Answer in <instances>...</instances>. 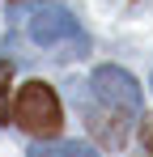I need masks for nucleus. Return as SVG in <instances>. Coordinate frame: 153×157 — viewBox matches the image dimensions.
<instances>
[{
    "mask_svg": "<svg viewBox=\"0 0 153 157\" xmlns=\"http://www.w3.org/2000/svg\"><path fill=\"white\" fill-rule=\"evenodd\" d=\"M85 123L102 144H124L132 119H140V85L119 64H102L89 77V94H81Z\"/></svg>",
    "mask_w": 153,
    "mask_h": 157,
    "instance_id": "f257e3e1",
    "label": "nucleus"
},
{
    "mask_svg": "<svg viewBox=\"0 0 153 157\" xmlns=\"http://www.w3.org/2000/svg\"><path fill=\"white\" fill-rule=\"evenodd\" d=\"M9 115H13V123L22 132L38 136V140H51L64 128V106H60V98H55V89L47 81H26L17 89V102H13Z\"/></svg>",
    "mask_w": 153,
    "mask_h": 157,
    "instance_id": "f03ea898",
    "label": "nucleus"
},
{
    "mask_svg": "<svg viewBox=\"0 0 153 157\" xmlns=\"http://www.w3.org/2000/svg\"><path fill=\"white\" fill-rule=\"evenodd\" d=\"M30 38L38 43V47H64L60 55H85L89 47V38H85V30L76 26V17L68 9H38V13H30Z\"/></svg>",
    "mask_w": 153,
    "mask_h": 157,
    "instance_id": "7ed1b4c3",
    "label": "nucleus"
},
{
    "mask_svg": "<svg viewBox=\"0 0 153 157\" xmlns=\"http://www.w3.org/2000/svg\"><path fill=\"white\" fill-rule=\"evenodd\" d=\"M26 157H98L89 144H76V140H47V144H30Z\"/></svg>",
    "mask_w": 153,
    "mask_h": 157,
    "instance_id": "20e7f679",
    "label": "nucleus"
},
{
    "mask_svg": "<svg viewBox=\"0 0 153 157\" xmlns=\"http://www.w3.org/2000/svg\"><path fill=\"white\" fill-rule=\"evenodd\" d=\"M136 157H153V115H140V132H136Z\"/></svg>",
    "mask_w": 153,
    "mask_h": 157,
    "instance_id": "39448f33",
    "label": "nucleus"
},
{
    "mask_svg": "<svg viewBox=\"0 0 153 157\" xmlns=\"http://www.w3.org/2000/svg\"><path fill=\"white\" fill-rule=\"evenodd\" d=\"M9 85H13V64L0 59V123H9Z\"/></svg>",
    "mask_w": 153,
    "mask_h": 157,
    "instance_id": "423d86ee",
    "label": "nucleus"
}]
</instances>
